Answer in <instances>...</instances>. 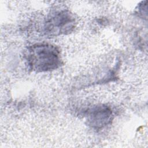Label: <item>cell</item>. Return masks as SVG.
<instances>
[{
  "instance_id": "1",
  "label": "cell",
  "mask_w": 148,
  "mask_h": 148,
  "mask_svg": "<svg viewBox=\"0 0 148 148\" xmlns=\"http://www.w3.org/2000/svg\"><path fill=\"white\" fill-rule=\"evenodd\" d=\"M59 52L48 45H36L30 47L27 56L29 66L36 71H47L57 68L60 63Z\"/></svg>"
},
{
  "instance_id": "2",
  "label": "cell",
  "mask_w": 148,
  "mask_h": 148,
  "mask_svg": "<svg viewBox=\"0 0 148 148\" xmlns=\"http://www.w3.org/2000/svg\"><path fill=\"white\" fill-rule=\"evenodd\" d=\"M73 21L74 20L68 13L64 12H58L47 23L46 29L54 34L67 32L72 28Z\"/></svg>"
},
{
  "instance_id": "3",
  "label": "cell",
  "mask_w": 148,
  "mask_h": 148,
  "mask_svg": "<svg viewBox=\"0 0 148 148\" xmlns=\"http://www.w3.org/2000/svg\"><path fill=\"white\" fill-rule=\"evenodd\" d=\"M111 114L110 111L107 108H99L95 110L91 113V120L96 125H103Z\"/></svg>"
}]
</instances>
